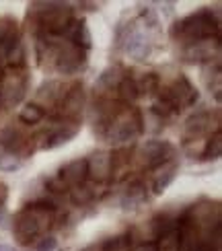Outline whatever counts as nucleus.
Segmentation results:
<instances>
[{
	"mask_svg": "<svg viewBox=\"0 0 222 251\" xmlns=\"http://www.w3.org/2000/svg\"><path fill=\"white\" fill-rule=\"evenodd\" d=\"M35 50L39 66L48 72L72 76L87 66L89 51L72 46L64 37H39L35 39Z\"/></svg>",
	"mask_w": 222,
	"mask_h": 251,
	"instance_id": "f257e3e1",
	"label": "nucleus"
},
{
	"mask_svg": "<svg viewBox=\"0 0 222 251\" xmlns=\"http://www.w3.org/2000/svg\"><path fill=\"white\" fill-rule=\"evenodd\" d=\"M72 19L74 8L68 2H33L29 4L27 29L35 39L62 37Z\"/></svg>",
	"mask_w": 222,
	"mask_h": 251,
	"instance_id": "f03ea898",
	"label": "nucleus"
},
{
	"mask_svg": "<svg viewBox=\"0 0 222 251\" xmlns=\"http://www.w3.org/2000/svg\"><path fill=\"white\" fill-rule=\"evenodd\" d=\"M169 35L173 41L181 46L196 44V41L212 39L220 37V13L216 8H197L196 13L185 15L181 19H177L169 29Z\"/></svg>",
	"mask_w": 222,
	"mask_h": 251,
	"instance_id": "7ed1b4c3",
	"label": "nucleus"
},
{
	"mask_svg": "<svg viewBox=\"0 0 222 251\" xmlns=\"http://www.w3.org/2000/svg\"><path fill=\"white\" fill-rule=\"evenodd\" d=\"M56 208L46 204H27L13 216V235L21 245H33L39 237L51 231Z\"/></svg>",
	"mask_w": 222,
	"mask_h": 251,
	"instance_id": "20e7f679",
	"label": "nucleus"
},
{
	"mask_svg": "<svg viewBox=\"0 0 222 251\" xmlns=\"http://www.w3.org/2000/svg\"><path fill=\"white\" fill-rule=\"evenodd\" d=\"M142 118L144 116L138 107L123 105L118 111V116L105 126V130L101 132L99 138L107 140L111 144H118V146L132 144L144 134V120Z\"/></svg>",
	"mask_w": 222,
	"mask_h": 251,
	"instance_id": "39448f33",
	"label": "nucleus"
},
{
	"mask_svg": "<svg viewBox=\"0 0 222 251\" xmlns=\"http://www.w3.org/2000/svg\"><path fill=\"white\" fill-rule=\"evenodd\" d=\"M31 85L29 70L23 68H4L0 72V105L4 109L19 107L25 101Z\"/></svg>",
	"mask_w": 222,
	"mask_h": 251,
	"instance_id": "423d86ee",
	"label": "nucleus"
},
{
	"mask_svg": "<svg viewBox=\"0 0 222 251\" xmlns=\"http://www.w3.org/2000/svg\"><path fill=\"white\" fill-rule=\"evenodd\" d=\"M177 156L175 144L169 140H146L144 144L136 146L132 152V169L138 171H154L156 167L173 161Z\"/></svg>",
	"mask_w": 222,
	"mask_h": 251,
	"instance_id": "0eeeda50",
	"label": "nucleus"
},
{
	"mask_svg": "<svg viewBox=\"0 0 222 251\" xmlns=\"http://www.w3.org/2000/svg\"><path fill=\"white\" fill-rule=\"evenodd\" d=\"M80 132V122H68V120H56L44 132L33 136L35 151H54L60 146L68 144L74 136Z\"/></svg>",
	"mask_w": 222,
	"mask_h": 251,
	"instance_id": "6e6552de",
	"label": "nucleus"
},
{
	"mask_svg": "<svg viewBox=\"0 0 222 251\" xmlns=\"http://www.w3.org/2000/svg\"><path fill=\"white\" fill-rule=\"evenodd\" d=\"M220 130V111H196L189 116L183 124V142H196V140H206L208 136Z\"/></svg>",
	"mask_w": 222,
	"mask_h": 251,
	"instance_id": "1a4fd4ad",
	"label": "nucleus"
},
{
	"mask_svg": "<svg viewBox=\"0 0 222 251\" xmlns=\"http://www.w3.org/2000/svg\"><path fill=\"white\" fill-rule=\"evenodd\" d=\"M35 151L33 138L17 126H2L0 128V152H13L21 159H27Z\"/></svg>",
	"mask_w": 222,
	"mask_h": 251,
	"instance_id": "9d476101",
	"label": "nucleus"
},
{
	"mask_svg": "<svg viewBox=\"0 0 222 251\" xmlns=\"http://www.w3.org/2000/svg\"><path fill=\"white\" fill-rule=\"evenodd\" d=\"M84 107H87V95H84V87L80 82H70L66 95L62 97L60 105L56 109L58 120H68V122H80Z\"/></svg>",
	"mask_w": 222,
	"mask_h": 251,
	"instance_id": "9b49d317",
	"label": "nucleus"
},
{
	"mask_svg": "<svg viewBox=\"0 0 222 251\" xmlns=\"http://www.w3.org/2000/svg\"><path fill=\"white\" fill-rule=\"evenodd\" d=\"M68 85H70V82L58 80V78L46 80L44 85H41V87L35 91V95H33V105L41 107L46 113H48L49 109H54V111H56L58 105H60V101H62V97L66 95Z\"/></svg>",
	"mask_w": 222,
	"mask_h": 251,
	"instance_id": "f8f14e48",
	"label": "nucleus"
},
{
	"mask_svg": "<svg viewBox=\"0 0 222 251\" xmlns=\"http://www.w3.org/2000/svg\"><path fill=\"white\" fill-rule=\"evenodd\" d=\"M181 56L189 64H208L220 56V37L212 39H204V41H196V44L183 46Z\"/></svg>",
	"mask_w": 222,
	"mask_h": 251,
	"instance_id": "ddd939ff",
	"label": "nucleus"
},
{
	"mask_svg": "<svg viewBox=\"0 0 222 251\" xmlns=\"http://www.w3.org/2000/svg\"><path fill=\"white\" fill-rule=\"evenodd\" d=\"M111 179V152L109 151H95L87 156V181L103 187Z\"/></svg>",
	"mask_w": 222,
	"mask_h": 251,
	"instance_id": "4468645a",
	"label": "nucleus"
},
{
	"mask_svg": "<svg viewBox=\"0 0 222 251\" xmlns=\"http://www.w3.org/2000/svg\"><path fill=\"white\" fill-rule=\"evenodd\" d=\"M128 68H123L120 64L105 68L97 82H95V97H107V99H115V91H118V85L122 82V78L125 76Z\"/></svg>",
	"mask_w": 222,
	"mask_h": 251,
	"instance_id": "2eb2a0df",
	"label": "nucleus"
},
{
	"mask_svg": "<svg viewBox=\"0 0 222 251\" xmlns=\"http://www.w3.org/2000/svg\"><path fill=\"white\" fill-rule=\"evenodd\" d=\"M56 177L68 187V190H72V187H76V185H82L87 181V159H84V156H78V159L68 161L66 165L60 167Z\"/></svg>",
	"mask_w": 222,
	"mask_h": 251,
	"instance_id": "dca6fc26",
	"label": "nucleus"
},
{
	"mask_svg": "<svg viewBox=\"0 0 222 251\" xmlns=\"http://www.w3.org/2000/svg\"><path fill=\"white\" fill-rule=\"evenodd\" d=\"M148 202V185L142 179H132L120 196V206L123 210H138Z\"/></svg>",
	"mask_w": 222,
	"mask_h": 251,
	"instance_id": "f3484780",
	"label": "nucleus"
},
{
	"mask_svg": "<svg viewBox=\"0 0 222 251\" xmlns=\"http://www.w3.org/2000/svg\"><path fill=\"white\" fill-rule=\"evenodd\" d=\"M62 37H64L66 41H70L72 46L84 50V51H89L93 48V35H91V29H89V25H87V21L84 19L74 17Z\"/></svg>",
	"mask_w": 222,
	"mask_h": 251,
	"instance_id": "a211bd4d",
	"label": "nucleus"
},
{
	"mask_svg": "<svg viewBox=\"0 0 222 251\" xmlns=\"http://www.w3.org/2000/svg\"><path fill=\"white\" fill-rule=\"evenodd\" d=\"M177 173H179V163H177V159L167 161L165 165L156 167V169L152 171V179H150V187H148V190H152L154 196H161V194L167 190V187L175 181Z\"/></svg>",
	"mask_w": 222,
	"mask_h": 251,
	"instance_id": "6ab92c4d",
	"label": "nucleus"
},
{
	"mask_svg": "<svg viewBox=\"0 0 222 251\" xmlns=\"http://www.w3.org/2000/svg\"><path fill=\"white\" fill-rule=\"evenodd\" d=\"M204 82L206 89L210 91V95H214V101H222V70H220V56L212 62H208L204 68Z\"/></svg>",
	"mask_w": 222,
	"mask_h": 251,
	"instance_id": "aec40b11",
	"label": "nucleus"
},
{
	"mask_svg": "<svg viewBox=\"0 0 222 251\" xmlns=\"http://www.w3.org/2000/svg\"><path fill=\"white\" fill-rule=\"evenodd\" d=\"M136 87H138V95L140 97H152L161 89L163 80L158 72H140L138 76H134Z\"/></svg>",
	"mask_w": 222,
	"mask_h": 251,
	"instance_id": "412c9836",
	"label": "nucleus"
},
{
	"mask_svg": "<svg viewBox=\"0 0 222 251\" xmlns=\"http://www.w3.org/2000/svg\"><path fill=\"white\" fill-rule=\"evenodd\" d=\"M95 187H97V185L91 183V181H84L82 185L72 187V190H68L70 202L76 204V206H87V204H91L95 198H97V190H95Z\"/></svg>",
	"mask_w": 222,
	"mask_h": 251,
	"instance_id": "4be33fe9",
	"label": "nucleus"
},
{
	"mask_svg": "<svg viewBox=\"0 0 222 251\" xmlns=\"http://www.w3.org/2000/svg\"><path fill=\"white\" fill-rule=\"evenodd\" d=\"M220 154H222V130L214 132L212 136H208L204 152H202V159L204 161H218Z\"/></svg>",
	"mask_w": 222,
	"mask_h": 251,
	"instance_id": "5701e85b",
	"label": "nucleus"
},
{
	"mask_svg": "<svg viewBox=\"0 0 222 251\" xmlns=\"http://www.w3.org/2000/svg\"><path fill=\"white\" fill-rule=\"evenodd\" d=\"M103 251H132V233H120L103 239Z\"/></svg>",
	"mask_w": 222,
	"mask_h": 251,
	"instance_id": "b1692460",
	"label": "nucleus"
},
{
	"mask_svg": "<svg viewBox=\"0 0 222 251\" xmlns=\"http://www.w3.org/2000/svg\"><path fill=\"white\" fill-rule=\"evenodd\" d=\"M46 116H48V113L41 109V107L33 105V103H27V105H25V107H21V111H19V120L23 122V124H29V126L39 124Z\"/></svg>",
	"mask_w": 222,
	"mask_h": 251,
	"instance_id": "393cba45",
	"label": "nucleus"
},
{
	"mask_svg": "<svg viewBox=\"0 0 222 251\" xmlns=\"http://www.w3.org/2000/svg\"><path fill=\"white\" fill-rule=\"evenodd\" d=\"M23 159L13 152H0V171H4V173H10V171H17L23 167Z\"/></svg>",
	"mask_w": 222,
	"mask_h": 251,
	"instance_id": "a878e982",
	"label": "nucleus"
},
{
	"mask_svg": "<svg viewBox=\"0 0 222 251\" xmlns=\"http://www.w3.org/2000/svg\"><path fill=\"white\" fill-rule=\"evenodd\" d=\"M60 241H58V237L56 235H44V237H39L37 241L33 243V251H60Z\"/></svg>",
	"mask_w": 222,
	"mask_h": 251,
	"instance_id": "bb28decb",
	"label": "nucleus"
},
{
	"mask_svg": "<svg viewBox=\"0 0 222 251\" xmlns=\"http://www.w3.org/2000/svg\"><path fill=\"white\" fill-rule=\"evenodd\" d=\"M156 251H179V237H177V231L158 237V239H156Z\"/></svg>",
	"mask_w": 222,
	"mask_h": 251,
	"instance_id": "cd10ccee",
	"label": "nucleus"
},
{
	"mask_svg": "<svg viewBox=\"0 0 222 251\" xmlns=\"http://www.w3.org/2000/svg\"><path fill=\"white\" fill-rule=\"evenodd\" d=\"M19 31V25H17V21L13 17H8V15H0V41L6 39L8 35H13Z\"/></svg>",
	"mask_w": 222,
	"mask_h": 251,
	"instance_id": "c85d7f7f",
	"label": "nucleus"
},
{
	"mask_svg": "<svg viewBox=\"0 0 222 251\" xmlns=\"http://www.w3.org/2000/svg\"><path fill=\"white\" fill-rule=\"evenodd\" d=\"M132 251H156V241L150 239V241H142L138 247H134Z\"/></svg>",
	"mask_w": 222,
	"mask_h": 251,
	"instance_id": "c756f323",
	"label": "nucleus"
},
{
	"mask_svg": "<svg viewBox=\"0 0 222 251\" xmlns=\"http://www.w3.org/2000/svg\"><path fill=\"white\" fill-rule=\"evenodd\" d=\"M6 202H8V185L0 181V210L4 208Z\"/></svg>",
	"mask_w": 222,
	"mask_h": 251,
	"instance_id": "7c9ffc66",
	"label": "nucleus"
},
{
	"mask_svg": "<svg viewBox=\"0 0 222 251\" xmlns=\"http://www.w3.org/2000/svg\"><path fill=\"white\" fill-rule=\"evenodd\" d=\"M80 251H103V239H101V241H95V243L87 245V247L80 249Z\"/></svg>",
	"mask_w": 222,
	"mask_h": 251,
	"instance_id": "2f4dec72",
	"label": "nucleus"
},
{
	"mask_svg": "<svg viewBox=\"0 0 222 251\" xmlns=\"http://www.w3.org/2000/svg\"><path fill=\"white\" fill-rule=\"evenodd\" d=\"M0 251H17V249H15V245H10L6 241H0Z\"/></svg>",
	"mask_w": 222,
	"mask_h": 251,
	"instance_id": "473e14b6",
	"label": "nucleus"
}]
</instances>
